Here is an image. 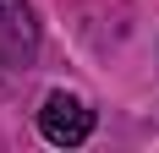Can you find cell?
I'll return each mask as SVG.
<instances>
[{"mask_svg": "<svg viewBox=\"0 0 159 153\" xmlns=\"http://www.w3.org/2000/svg\"><path fill=\"white\" fill-rule=\"evenodd\" d=\"M39 131L49 142H61V148H77L93 131V109L82 104V98H71V93H49L44 109H39Z\"/></svg>", "mask_w": 159, "mask_h": 153, "instance_id": "cell-1", "label": "cell"}, {"mask_svg": "<svg viewBox=\"0 0 159 153\" xmlns=\"http://www.w3.org/2000/svg\"><path fill=\"white\" fill-rule=\"evenodd\" d=\"M39 49V22L22 0H0V60L6 66H28Z\"/></svg>", "mask_w": 159, "mask_h": 153, "instance_id": "cell-2", "label": "cell"}]
</instances>
